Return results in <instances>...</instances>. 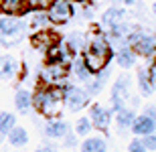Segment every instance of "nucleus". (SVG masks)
<instances>
[{
  "instance_id": "1",
  "label": "nucleus",
  "mask_w": 156,
  "mask_h": 152,
  "mask_svg": "<svg viewBox=\"0 0 156 152\" xmlns=\"http://www.w3.org/2000/svg\"><path fill=\"white\" fill-rule=\"evenodd\" d=\"M112 55H114V49L110 45L108 33H104V30H93L91 35H89L87 49L81 57H83V63H85L87 69L98 75L99 71H104L108 67Z\"/></svg>"
},
{
  "instance_id": "2",
  "label": "nucleus",
  "mask_w": 156,
  "mask_h": 152,
  "mask_svg": "<svg viewBox=\"0 0 156 152\" xmlns=\"http://www.w3.org/2000/svg\"><path fill=\"white\" fill-rule=\"evenodd\" d=\"M33 108L47 120H55L63 111V87H39L33 91Z\"/></svg>"
},
{
  "instance_id": "3",
  "label": "nucleus",
  "mask_w": 156,
  "mask_h": 152,
  "mask_svg": "<svg viewBox=\"0 0 156 152\" xmlns=\"http://www.w3.org/2000/svg\"><path fill=\"white\" fill-rule=\"evenodd\" d=\"M69 75V67L59 61H47L39 71V79L43 87H61Z\"/></svg>"
},
{
  "instance_id": "4",
  "label": "nucleus",
  "mask_w": 156,
  "mask_h": 152,
  "mask_svg": "<svg viewBox=\"0 0 156 152\" xmlns=\"http://www.w3.org/2000/svg\"><path fill=\"white\" fill-rule=\"evenodd\" d=\"M128 47L136 53V57H146L150 59L156 55V37L146 30H136L134 29L128 37Z\"/></svg>"
},
{
  "instance_id": "5",
  "label": "nucleus",
  "mask_w": 156,
  "mask_h": 152,
  "mask_svg": "<svg viewBox=\"0 0 156 152\" xmlns=\"http://www.w3.org/2000/svg\"><path fill=\"white\" fill-rule=\"evenodd\" d=\"M130 87H132V79L128 73L120 75L112 85V111H118L126 108V101L130 100Z\"/></svg>"
},
{
  "instance_id": "6",
  "label": "nucleus",
  "mask_w": 156,
  "mask_h": 152,
  "mask_svg": "<svg viewBox=\"0 0 156 152\" xmlns=\"http://www.w3.org/2000/svg\"><path fill=\"white\" fill-rule=\"evenodd\" d=\"M63 105L69 111H79L85 105H89V95L85 89L77 85H65L63 87Z\"/></svg>"
},
{
  "instance_id": "7",
  "label": "nucleus",
  "mask_w": 156,
  "mask_h": 152,
  "mask_svg": "<svg viewBox=\"0 0 156 152\" xmlns=\"http://www.w3.org/2000/svg\"><path fill=\"white\" fill-rule=\"evenodd\" d=\"M51 24H63L69 23L73 16V0H53L47 8Z\"/></svg>"
},
{
  "instance_id": "8",
  "label": "nucleus",
  "mask_w": 156,
  "mask_h": 152,
  "mask_svg": "<svg viewBox=\"0 0 156 152\" xmlns=\"http://www.w3.org/2000/svg\"><path fill=\"white\" fill-rule=\"evenodd\" d=\"M87 118H89L93 130H101V132H105V130L110 128V124H112L114 111H112L110 108L101 105V104H91L89 105V111H87Z\"/></svg>"
},
{
  "instance_id": "9",
  "label": "nucleus",
  "mask_w": 156,
  "mask_h": 152,
  "mask_svg": "<svg viewBox=\"0 0 156 152\" xmlns=\"http://www.w3.org/2000/svg\"><path fill=\"white\" fill-rule=\"evenodd\" d=\"M27 20L20 16H12V14H2L0 16V41H4L8 37H16L27 29Z\"/></svg>"
},
{
  "instance_id": "10",
  "label": "nucleus",
  "mask_w": 156,
  "mask_h": 152,
  "mask_svg": "<svg viewBox=\"0 0 156 152\" xmlns=\"http://www.w3.org/2000/svg\"><path fill=\"white\" fill-rule=\"evenodd\" d=\"M67 132H69V126H67V122L61 120V118L47 120L45 126H43V134H45V138H49V140H63Z\"/></svg>"
},
{
  "instance_id": "11",
  "label": "nucleus",
  "mask_w": 156,
  "mask_h": 152,
  "mask_svg": "<svg viewBox=\"0 0 156 152\" xmlns=\"http://www.w3.org/2000/svg\"><path fill=\"white\" fill-rule=\"evenodd\" d=\"M87 43H89V37L87 35H83V33H69V35L65 37V41H63V45L67 47V51L73 55V57H79V55H83L85 53V49H87Z\"/></svg>"
},
{
  "instance_id": "12",
  "label": "nucleus",
  "mask_w": 156,
  "mask_h": 152,
  "mask_svg": "<svg viewBox=\"0 0 156 152\" xmlns=\"http://www.w3.org/2000/svg\"><path fill=\"white\" fill-rule=\"evenodd\" d=\"M59 41H61V39H59L57 33H53V30H41V33H35V37H33L35 49L37 51H43V53H47L53 45H57Z\"/></svg>"
},
{
  "instance_id": "13",
  "label": "nucleus",
  "mask_w": 156,
  "mask_h": 152,
  "mask_svg": "<svg viewBox=\"0 0 156 152\" xmlns=\"http://www.w3.org/2000/svg\"><path fill=\"white\" fill-rule=\"evenodd\" d=\"M134 132L136 136H140V138H144V136H148V134H154L156 132V126H154V122H152L148 116H136V120H134V124H132V128H130Z\"/></svg>"
},
{
  "instance_id": "14",
  "label": "nucleus",
  "mask_w": 156,
  "mask_h": 152,
  "mask_svg": "<svg viewBox=\"0 0 156 152\" xmlns=\"http://www.w3.org/2000/svg\"><path fill=\"white\" fill-rule=\"evenodd\" d=\"M69 71L77 77V79H79V81H83V83H87V81H91V79H93V73L85 67V63H83V57H81V55H79V57H73V59H71Z\"/></svg>"
},
{
  "instance_id": "15",
  "label": "nucleus",
  "mask_w": 156,
  "mask_h": 152,
  "mask_svg": "<svg viewBox=\"0 0 156 152\" xmlns=\"http://www.w3.org/2000/svg\"><path fill=\"white\" fill-rule=\"evenodd\" d=\"M124 20H126V12L122 10V8H118V6H110L101 14V24H104L105 29H112V27H116V24L124 23Z\"/></svg>"
},
{
  "instance_id": "16",
  "label": "nucleus",
  "mask_w": 156,
  "mask_h": 152,
  "mask_svg": "<svg viewBox=\"0 0 156 152\" xmlns=\"http://www.w3.org/2000/svg\"><path fill=\"white\" fill-rule=\"evenodd\" d=\"M27 23H29L30 29H35L37 33H41V30H47V29H49L51 20H49L47 10H33L29 14V18H27Z\"/></svg>"
},
{
  "instance_id": "17",
  "label": "nucleus",
  "mask_w": 156,
  "mask_h": 152,
  "mask_svg": "<svg viewBox=\"0 0 156 152\" xmlns=\"http://www.w3.org/2000/svg\"><path fill=\"white\" fill-rule=\"evenodd\" d=\"M81 152H108V142L101 136H87L79 144Z\"/></svg>"
},
{
  "instance_id": "18",
  "label": "nucleus",
  "mask_w": 156,
  "mask_h": 152,
  "mask_svg": "<svg viewBox=\"0 0 156 152\" xmlns=\"http://www.w3.org/2000/svg\"><path fill=\"white\" fill-rule=\"evenodd\" d=\"M18 69H20V65L12 55H0V77H4V79L14 77Z\"/></svg>"
},
{
  "instance_id": "19",
  "label": "nucleus",
  "mask_w": 156,
  "mask_h": 152,
  "mask_svg": "<svg viewBox=\"0 0 156 152\" xmlns=\"http://www.w3.org/2000/svg\"><path fill=\"white\" fill-rule=\"evenodd\" d=\"M14 108L18 111H29L33 108V94L24 87H18L14 94Z\"/></svg>"
},
{
  "instance_id": "20",
  "label": "nucleus",
  "mask_w": 156,
  "mask_h": 152,
  "mask_svg": "<svg viewBox=\"0 0 156 152\" xmlns=\"http://www.w3.org/2000/svg\"><path fill=\"white\" fill-rule=\"evenodd\" d=\"M136 53L132 51L130 47H120L116 53V61L120 67H124V69H130V67H134L136 65Z\"/></svg>"
},
{
  "instance_id": "21",
  "label": "nucleus",
  "mask_w": 156,
  "mask_h": 152,
  "mask_svg": "<svg viewBox=\"0 0 156 152\" xmlns=\"http://www.w3.org/2000/svg\"><path fill=\"white\" fill-rule=\"evenodd\" d=\"M136 75H138V87H140V94H142V95H150L152 91H154L156 85L152 83L150 75H148V69H146V67H138Z\"/></svg>"
},
{
  "instance_id": "22",
  "label": "nucleus",
  "mask_w": 156,
  "mask_h": 152,
  "mask_svg": "<svg viewBox=\"0 0 156 152\" xmlns=\"http://www.w3.org/2000/svg\"><path fill=\"white\" fill-rule=\"evenodd\" d=\"M0 10L4 14L18 16L27 10V4H24V0H0Z\"/></svg>"
},
{
  "instance_id": "23",
  "label": "nucleus",
  "mask_w": 156,
  "mask_h": 152,
  "mask_svg": "<svg viewBox=\"0 0 156 152\" xmlns=\"http://www.w3.org/2000/svg\"><path fill=\"white\" fill-rule=\"evenodd\" d=\"M116 124H118V128L122 130H128V128H132V124L134 120H136V114H134V110H130V108H122V110L116 111Z\"/></svg>"
},
{
  "instance_id": "24",
  "label": "nucleus",
  "mask_w": 156,
  "mask_h": 152,
  "mask_svg": "<svg viewBox=\"0 0 156 152\" xmlns=\"http://www.w3.org/2000/svg\"><path fill=\"white\" fill-rule=\"evenodd\" d=\"M8 142H10L14 148H23V146H27V142H29V132L24 128H20V126H14L12 128V132L8 136Z\"/></svg>"
},
{
  "instance_id": "25",
  "label": "nucleus",
  "mask_w": 156,
  "mask_h": 152,
  "mask_svg": "<svg viewBox=\"0 0 156 152\" xmlns=\"http://www.w3.org/2000/svg\"><path fill=\"white\" fill-rule=\"evenodd\" d=\"M16 126V118L10 111H0V136H8Z\"/></svg>"
},
{
  "instance_id": "26",
  "label": "nucleus",
  "mask_w": 156,
  "mask_h": 152,
  "mask_svg": "<svg viewBox=\"0 0 156 152\" xmlns=\"http://www.w3.org/2000/svg\"><path fill=\"white\" fill-rule=\"evenodd\" d=\"M91 132H93V126H91V122H89V118H87V116H81L79 120L75 122V134L87 138Z\"/></svg>"
},
{
  "instance_id": "27",
  "label": "nucleus",
  "mask_w": 156,
  "mask_h": 152,
  "mask_svg": "<svg viewBox=\"0 0 156 152\" xmlns=\"http://www.w3.org/2000/svg\"><path fill=\"white\" fill-rule=\"evenodd\" d=\"M104 85H105L104 81H99L98 77H93L91 81H87V83H85V91H87V95H89V97H91V95H98L99 91L104 89Z\"/></svg>"
},
{
  "instance_id": "28",
  "label": "nucleus",
  "mask_w": 156,
  "mask_h": 152,
  "mask_svg": "<svg viewBox=\"0 0 156 152\" xmlns=\"http://www.w3.org/2000/svg\"><path fill=\"white\" fill-rule=\"evenodd\" d=\"M51 2L53 0H24L27 8H33V10H47Z\"/></svg>"
},
{
  "instance_id": "29",
  "label": "nucleus",
  "mask_w": 156,
  "mask_h": 152,
  "mask_svg": "<svg viewBox=\"0 0 156 152\" xmlns=\"http://www.w3.org/2000/svg\"><path fill=\"white\" fill-rule=\"evenodd\" d=\"M77 138H79V136H77L75 132H67V134H65V138H63V144L67 148H75L77 144H79V140H77Z\"/></svg>"
},
{
  "instance_id": "30",
  "label": "nucleus",
  "mask_w": 156,
  "mask_h": 152,
  "mask_svg": "<svg viewBox=\"0 0 156 152\" xmlns=\"http://www.w3.org/2000/svg\"><path fill=\"white\" fill-rule=\"evenodd\" d=\"M128 152H148V150L144 148V144H142L140 138H134V140L128 144Z\"/></svg>"
},
{
  "instance_id": "31",
  "label": "nucleus",
  "mask_w": 156,
  "mask_h": 152,
  "mask_svg": "<svg viewBox=\"0 0 156 152\" xmlns=\"http://www.w3.org/2000/svg\"><path fill=\"white\" fill-rule=\"evenodd\" d=\"M146 150H156V134H148L144 138H140Z\"/></svg>"
},
{
  "instance_id": "32",
  "label": "nucleus",
  "mask_w": 156,
  "mask_h": 152,
  "mask_svg": "<svg viewBox=\"0 0 156 152\" xmlns=\"http://www.w3.org/2000/svg\"><path fill=\"white\" fill-rule=\"evenodd\" d=\"M144 116H148L152 122H154V126H156V105H148V108L144 110Z\"/></svg>"
},
{
  "instance_id": "33",
  "label": "nucleus",
  "mask_w": 156,
  "mask_h": 152,
  "mask_svg": "<svg viewBox=\"0 0 156 152\" xmlns=\"http://www.w3.org/2000/svg\"><path fill=\"white\" fill-rule=\"evenodd\" d=\"M146 69H148V75H150L152 83H154V85H156V59H154V61H152L150 65H148V67H146Z\"/></svg>"
},
{
  "instance_id": "34",
  "label": "nucleus",
  "mask_w": 156,
  "mask_h": 152,
  "mask_svg": "<svg viewBox=\"0 0 156 152\" xmlns=\"http://www.w3.org/2000/svg\"><path fill=\"white\" fill-rule=\"evenodd\" d=\"M37 152H59V150L55 146H51V144H43V146H41Z\"/></svg>"
},
{
  "instance_id": "35",
  "label": "nucleus",
  "mask_w": 156,
  "mask_h": 152,
  "mask_svg": "<svg viewBox=\"0 0 156 152\" xmlns=\"http://www.w3.org/2000/svg\"><path fill=\"white\" fill-rule=\"evenodd\" d=\"M152 12L156 14V0H154V4H152Z\"/></svg>"
},
{
  "instance_id": "36",
  "label": "nucleus",
  "mask_w": 156,
  "mask_h": 152,
  "mask_svg": "<svg viewBox=\"0 0 156 152\" xmlns=\"http://www.w3.org/2000/svg\"><path fill=\"white\" fill-rule=\"evenodd\" d=\"M154 59H156V55H154Z\"/></svg>"
}]
</instances>
